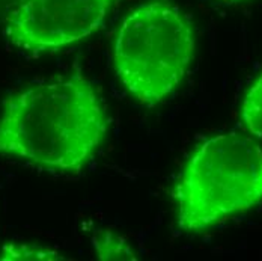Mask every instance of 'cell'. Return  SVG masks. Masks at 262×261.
I'll return each mask as SVG.
<instances>
[{"label": "cell", "instance_id": "1", "mask_svg": "<svg viewBox=\"0 0 262 261\" xmlns=\"http://www.w3.org/2000/svg\"><path fill=\"white\" fill-rule=\"evenodd\" d=\"M107 133L104 106L89 80L71 76L14 94L0 115V156L79 172Z\"/></svg>", "mask_w": 262, "mask_h": 261}, {"label": "cell", "instance_id": "2", "mask_svg": "<svg viewBox=\"0 0 262 261\" xmlns=\"http://www.w3.org/2000/svg\"><path fill=\"white\" fill-rule=\"evenodd\" d=\"M183 231H202L262 201V148L250 137L223 133L190 156L173 190Z\"/></svg>", "mask_w": 262, "mask_h": 261}, {"label": "cell", "instance_id": "3", "mask_svg": "<svg viewBox=\"0 0 262 261\" xmlns=\"http://www.w3.org/2000/svg\"><path fill=\"white\" fill-rule=\"evenodd\" d=\"M194 49L193 27L178 6L161 0L139 5L116 35V76L140 105L154 107L181 83Z\"/></svg>", "mask_w": 262, "mask_h": 261}, {"label": "cell", "instance_id": "4", "mask_svg": "<svg viewBox=\"0 0 262 261\" xmlns=\"http://www.w3.org/2000/svg\"><path fill=\"white\" fill-rule=\"evenodd\" d=\"M119 0H25L5 18V33L29 53L57 52L104 25Z\"/></svg>", "mask_w": 262, "mask_h": 261}, {"label": "cell", "instance_id": "5", "mask_svg": "<svg viewBox=\"0 0 262 261\" xmlns=\"http://www.w3.org/2000/svg\"><path fill=\"white\" fill-rule=\"evenodd\" d=\"M241 119L246 130L262 140V73L244 97Z\"/></svg>", "mask_w": 262, "mask_h": 261}, {"label": "cell", "instance_id": "6", "mask_svg": "<svg viewBox=\"0 0 262 261\" xmlns=\"http://www.w3.org/2000/svg\"><path fill=\"white\" fill-rule=\"evenodd\" d=\"M94 248L100 260H136L130 245L110 231L100 233L94 237Z\"/></svg>", "mask_w": 262, "mask_h": 261}, {"label": "cell", "instance_id": "7", "mask_svg": "<svg viewBox=\"0 0 262 261\" xmlns=\"http://www.w3.org/2000/svg\"><path fill=\"white\" fill-rule=\"evenodd\" d=\"M0 260H67L59 252L32 245H6L0 251Z\"/></svg>", "mask_w": 262, "mask_h": 261}, {"label": "cell", "instance_id": "8", "mask_svg": "<svg viewBox=\"0 0 262 261\" xmlns=\"http://www.w3.org/2000/svg\"><path fill=\"white\" fill-rule=\"evenodd\" d=\"M25 0H0V14L8 15L11 11H14L18 5H21Z\"/></svg>", "mask_w": 262, "mask_h": 261}]
</instances>
